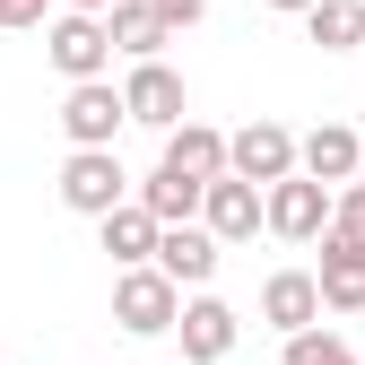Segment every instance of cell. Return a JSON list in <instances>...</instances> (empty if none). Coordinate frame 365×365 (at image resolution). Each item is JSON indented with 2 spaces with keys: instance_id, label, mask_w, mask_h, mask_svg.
Masks as SVG:
<instances>
[{
  "instance_id": "6da1fadb",
  "label": "cell",
  "mask_w": 365,
  "mask_h": 365,
  "mask_svg": "<svg viewBox=\"0 0 365 365\" xmlns=\"http://www.w3.org/2000/svg\"><path fill=\"white\" fill-rule=\"evenodd\" d=\"M113 322H122L130 339H165V331L182 322V287L165 279L157 261H148V269H122V279H113Z\"/></svg>"
},
{
  "instance_id": "7a4b0ae2",
  "label": "cell",
  "mask_w": 365,
  "mask_h": 365,
  "mask_svg": "<svg viewBox=\"0 0 365 365\" xmlns=\"http://www.w3.org/2000/svg\"><path fill=\"white\" fill-rule=\"evenodd\" d=\"M122 200H130V174H122V157H113V148H70V165H61V209L105 226Z\"/></svg>"
},
{
  "instance_id": "3957f363",
  "label": "cell",
  "mask_w": 365,
  "mask_h": 365,
  "mask_svg": "<svg viewBox=\"0 0 365 365\" xmlns=\"http://www.w3.org/2000/svg\"><path fill=\"white\" fill-rule=\"evenodd\" d=\"M43 53H53V70L70 78V87H96L105 70H113V26L105 18H53V26H43Z\"/></svg>"
},
{
  "instance_id": "277c9868",
  "label": "cell",
  "mask_w": 365,
  "mask_h": 365,
  "mask_svg": "<svg viewBox=\"0 0 365 365\" xmlns=\"http://www.w3.org/2000/svg\"><path fill=\"white\" fill-rule=\"evenodd\" d=\"M226 165H235L244 182H261V192H279V182H296V130L287 122H244L235 140H226Z\"/></svg>"
},
{
  "instance_id": "5b68a950",
  "label": "cell",
  "mask_w": 365,
  "mask_h": 365,
  "mask_svg": "<svg viewBox=\"0 0 365 365\" xmlns=\"http://www.w3.org/2000/svg\"><path fill=\"white\" fill-rule=\"evenodd\" d=\"M122 105H130L140 130H165V140L192 122V96H182V78H174L165 61H140V70H130V78H122Z\"/></svg>"
},
{
  "instance_id": "8992f818",
  "label": "cell",
  "mask_w": 365,
  "mask_h": 365,
  "mask_svg": "<svg viewBox=\"0 0 365 365\" xmlns=\"http://www.w3.org/2000/svg\"><path fill=\"white\" fill-rule=\"evenodd\" d=\"M122 122H130V105H122V87H113V78L70 87V96H61V130H70V148H113V140H122Z\"/></svg>"
},
{
  "instance_id": "52a82bcc",
  "label": "cell",
  "mask_w": 365,
  "mask_h": 365,
  "mask_svg": "<svg viewBox=\"0 0 365 365\" xmlns=\"http://www.w3.org/2000/svg\"><path fill=\"white\" fill-rule=\"evenodd\" d=\"M296 165L322 182V192H331V182L348 192V182H365V140H356L348 122H313L304 140H296Z\"/></svg>"
},
{
  "instance_id": "ba28073f",
  "label": "cell",
  "mask_w": 365,
  "mask_h": 365,
  "mask_svg": "<svg viewBox=\"0 0 365 365\" xmlns=\"http://www.w3.org/2000/svg\"><path fill=\"white\" fill-rule=\"evenodd\" d=\"M322 279L313 269H269V287H261V322L279 331V339H296V331H322Z\"/></svg>"
},
{
  "instance_id": "9c48e42d",
  "label": "cell",
  "mask_w": 365,
  "mask_h": 365,
  "mask_svg": "<svg viewBox=\"0 0 365 365\" xmlns=\"http://www.w3.org/2000/svg\"><path fill=\"white\" fill-rule=\"evenodd\" d=\"M331 217H339V200H331L313 174H296V182H279V192H269V235H287V244H322Z\"/></svg>"
},
{
  "instance_id": "30bf717a",
  "label": "cell",
  "mask_w": 365,
  "mask_h": 365,
  "mask_svg": "<svg viewBox=\"0 0 365 365\" xmlns=\"http://www.w3.org/2000/svg\"><path fill=\"white\" fill-rule=\"evenodd\" d=\"M313 279H322V304H331V313H365V235H356V226L331 217L322 269H313Z\"/></svg>"
},
{
  "instance_id": "8fae6325",
  "label": "cell",
  "mask_w": 365,
  "mask_h": 365,
  "mask_svg": "<svg viewBox=\"0 0 365 365\" xmlns=\"http://www.w3.org/2000/svg\"><path fill=\"white\" fill-rule=\"evenodd\" d=\"M200 226H209L217 244H244V235H261V226H269V192H261V182H244V174H226V182H209Z\"/></svg>"
},
{
  "instance_id": "7c38bea8",
  "label": "cell",
  "mask_w": 365,
  "mask_h": 365,
  "mask_svg": "<svg viewBox=\"0 0 365 365\" xmlns=\"http://www.w3.org/2000/svg\"><path fill=\"white\" fill-rule=\"evenodd\" d=\"M174 331H182V365H226V356H235V339H244L235 304H217V296H192Z\"/></svg>"
},
{
  "instance_id": "4fadbf2b",
  "label": "cell",
  "mask_w": 365,
  "mask_h": 365,
  "mask_svg": "<svg viewBox=\"0 0 365 365\" xmlns=\"http://www.w3.org/2000/svg\"><path fill=\"white\" fill-rule=\"evenodd\" d=\"M217 261H226V244L209 235V226H165V244H157V269H165L174 287H192V296H209Z\"/></svg>"
},
{
  "instance_id": "5bb4252c",
  "label": "cell",
  "mask_w": 365,
  "mask_h": 365,
  "mask_svg": "<svg viewBox=\"0 0 365 365\" xmlns=\"http://www.w3.org/2000/svg\"><path fill=\"white\" fill-rule=\"evenodd\" d=\"M157 165H174V174H192V182H226L235 165H226V130H209V122H182L174 140H165V157Z\"/></svg>"
},
{
  "instance_id": "9a60e30c",
  "label": "cell",
  "mask_w": 365,
  "mask_h": 365,
  "mask_svg": "<svg viewBox=\"0 0 365 365\" xmlns=\"http://www.w3.org/2000/svg\"><path fill=\"white\" fill-rule=\"evenodd\" d=\"M105 26H113V53H122L130 70H140V61H165V43H174V26L148 9V0H122V9H113Z\"/></svg>"
},
{
  "instance_id": "2e32d148",
  "label": "cell",
  "mask_w": 365,
  "mask_h": 365,
  "mask_svg": "<svg viewBox=\"0 0 365 365\" xmlns=\"http://www.w3.org/2000/svg\"><path fill=\"white\" fill-rule=\"evenodd\" d=\"M157 244H165V226H157L140 200H122V209L105 217V252H113V269H148V261H157Z\"/></svg>"
},
{
  "instance_id": "e0dca14e",
  "label": "cell",
  "mask_w": 365,
  "mask_h": 365,
  "mask_svg": "<svg viewBox=\"0 0 365 365\" xmlns=\"http://www.w3.org/2000/svg\"><path fill=\"white\" fill-rule=\"evenodd\" d=\"M200 200H209V182L174 174V165H157V174L140 182V209H148L157 226H192V217H200Z\"/></svg>"
},
{
  "instance_id": "ac0fdd59",
  "label": "cell",
  "mask_w": 365,
  "mask_h": 365,
  "mask_svg": "<svg viewBox=\"0 0 365 365\" xmlns=\"http://www.w3.org/2000/svg\"><path fill=\"white\" fill-rule=\"evenodd\" d=\"M304 35L322 43V53H356L365 43V0H322V9L304 18Z\"/></svg>"
},
{
  "instance_id": "d6986e66",
  "label": "cell",
  "mask_w": 365,
  "mask_h": 365,
  "mask_svg": "<svg viewBox=\"0 0 365 365\" xmlns=\"http://www.w3.org/2000/svg\"><path fill=\"white\" fill-rule=\"evenodd\" d=\"M279 365H356V348L331 339V331H296V339L279 348Z\"/></svg>"
},
{
  "instance_id": "ffe728a7",
  "label": "cell",
  "mask_w": 365,
  "mask_h": 365,
  "mask_svg": "<svg viewBox=\"0 0 365 365\" xmlns=\"http://www.w3.org/2000/svg\"><path fill=\"white\" fill-rule=\"evenodd\" d=\"M148 9H157L174 35H182V26H200V18H209V0H148Z\"/></svg>"
},
{
  "instance_id": "44dd1931",
  "label": "cell",
  "mask_w": 365,
  "mask_h": 365,
  "mask_svg": "<svg viewBox=\"0 0 365 365\" xmlns=\"http://www.w3.org/2000/svg\"><path fill=\"white\" fill-rule=\"evenodd\" d=\"M0 26H43V0H0Z\"/></svg>"
},
{
  "instance_id": "7402d4cb",
  "label": "cell",
  "mask_w": 365,
  "mask_h": 365,
  "mask_svg": "<svg viewBox=\"0 0 365 365\" xmlns=\"http://www.w3.org/2000/svg\"><path fill=\"white\" fill-rule=\"evenodd\" d=\"M339 226H356V235H365V182H348V192H339Z\"/></svg>"
},
{
  "instance_id": "603a6c76",
  "label": "cell",
  "mask_w": 365,
  "mask_h": 365,
  "mask_svg": "<svg viewBox=\"0 0 365 365\" xmlns=\"http://www.w3.org/2000/svg\"><path fill=\"white\" fill-rule=\"evenodd\" d=\"M61 9H70V18H113L122 0H61Z\"/></svg>"
},
{
  "instance_id": "cb8c5ba5",
  "label": "cell",
  "mask_w": 365,
  "mask_h": 365,
  "mask_svg": "<svg viewBox=\"0 0 365 365\" xmlns=\"http://www.w3.org/2000/svg\"><path fill=\"white\" fill-rule=\"evenodd\" d=\"M261 9H287V18H313L322 0H261Z\"/></svg>"
},
{
  "instance_id": "d4e9b609",
  "label": "cell",
  "mask_w": 365,
  "mask_h": 365,
  "mask_svg": "<svg viewBox=\"0 0 365 365\" xmlns=\"http://www.w3.org/2000/svg\"><path fill=\"white\" fill-rule=\"evenodd\" d=\"M356 140H365V130H356Z\"/></svg>"
}]
</instances>
